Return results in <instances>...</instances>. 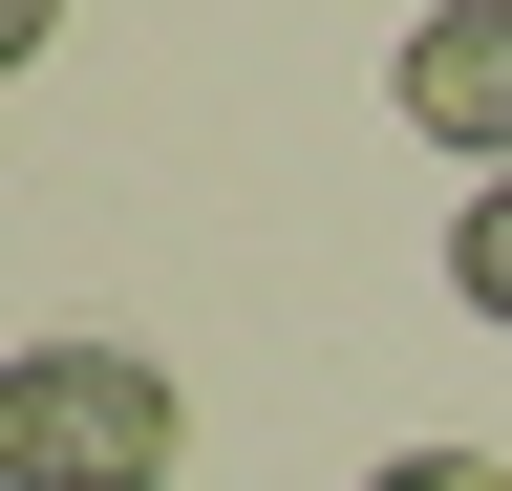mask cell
<instances>
[{
    "instance_id": "1",
    "label": "cell",
    "mask_w": 512,
    "mask_h": 491,
    "mask_svg": "<svg viewBox=\"0 0 512 491\" xmlns=\"http://www.w3.org/2000/svg\"><path fill=\"white\" fill-rule=\"evenodd\" d=\"M192 470V385L150 342H22L0 363V491H171Z\"/></svg>"
},
{
    "instance_id": "2",
    "label": "cell",
    "mask_w": 512,
    "mask_h": 491,
    "mask_svg": "<svg viewBox=\"0 0 512 491\" xmlns=\"http://www.w3.org/2000/svg\"><path fill=\"white\" fill-rule=\"evenodd\" d=\"M384 107H406V129L491 193V171H512V0H427L406 65H384Z\"/></svg>"
},
{
    "instance_id": "3",
    "label": "cell",
    "mask_w": 512,
    "mask_h": 491,
    "mask_svg": "<svg viewBox=\"0 0 512 491\" xmlns=\"http://www.w3.org/2000/svg\"><path fill=\"white\" fill-rule=\"evenodd\" d=\"M448 299L512 342V171H491V193H448Z\"/></svg>"
},
{
    "instance_id": "4",
    "label": "cell",
    "mask_w": 512,
    "mask_h": 491,
    "mask_svg": "<svg viewBox=\"0 0 512 491\" xmlns=\"http://www.w3.org/2000/svg\"><path fill=\"white\" fill-rule=\"evenodd\" d=\"M363 491H512V470H491V449H384Z\"/></svg>"
},
{
    "instance_id": "5",
    "label": "cell",
    "mask_w": 512,
    "mask_h": 491,
    "mask_svg": "<svg viewBox=\"0 0 512 491\" xmlns=\"http://www.w3.org/2000/svg\"><path fill=\"white\" fill-rule=\"evenodd\" d=\"M22 43H64V0H0V65H22Z\"/></svg>"
}]
</instances>
